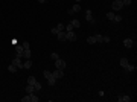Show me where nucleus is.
Here are the masks:
<instances>
[{"label":"nucleus","instance_id":"27","mask_svg":"<svg viewBox=\"0 0 137 102\" xmlns=\"http://www.w3.org/2000/svg\"><path fill=\"white\" fill-rule=\"evenodd\" d=\"M94 38H96V43H102L104 35H94Z\"/></svg>","mask_w":137,"mask_h":102},{"label":"nucleus","instance_id":"7","mask_svg":"<svg viewBox=\"0 0 137 102\" xmlns=\"http://www.w3.org/2000/svg\"><path fill=\"white\" fill-rule=\"evenodd\" d=\"M79 11H81V5H79V3H75L73 8H70V9H69V14H76V12H79Z\"/></svg>","mask_w":137,"mask_h":102},{"label":"nucleus","instance_id":"25","mask_svg":"<svg viewBox=\"0 0 137 102\" xmlns=\"http://www.w3.org/2000/svg\"><path fill=\"white\" fill-rule=\"evenodd\" d=\"M8 70H9V72H12V73H15V72H17V67H15L14 64H11V66L8 67Z\"/></svg>","mask_w":137,"mask_h":102},{"label":"nucleus","instance_id":"9","mask_svg":"<svg viewBox=\"0 0 137 102\" xmlns=\"http://www.w3.org/2000/svg\"><path fill=\"white\" fill-rule=\"evenodd\" d=\"M123 46H125L126 49H131L132 46H134V41H132V38H126V40H123Z\"/></svg>","mask_w":137,"mask_h":102},{"label":"nucleus","instance_id":"12","mask_svg":"<svg viewBox=\"0 0 137 102\" xmlns=\"http://www.w3.org/2000/svg\"><path fill=\"white\" fill-rule=\"evenodd\" d=\"M117 101H119V102H130V101H131V97L128 96V95H123V96H119V97H117Z\"/></svg>","mask_w":137,"mask_h":102},{"label":"nucleus","instance_id":"15","mask_svg":"<svg viewBox=\"0 0 137 102\" xmlns=\"http://www.w3.org/2000/svg\"><path fill=\"white\" fill-rule=\"evenodd\" d=\"M55 27L58 29V32H64L66 31V24H63V23H58Z\"/></svg>","mask_w":137,"mask_h":102},{"label":"nucleus","instance_id":"6","mask_svg":"<svg viewBox=\"0 0 137 102\" xmlns=\"http://www.w3.org/2000/svg\"><path fill=\"white\" fill-rule=\"evenodd\" d=\"M76 34H75L73 31H70V32H66V40H69V41H76Z\"/></svg>","mask_w":137,"mask_h":102},{"label":"nucleus","instance_id":"36","mask_svg":"<svg viewBox=\"0 0 137 102\" xmlns=\"http://www.w3.org/2000/svg\"><path fill=\"white\" fill-rule=\"evenodd\" d=\"M75 2H76V3H79V2H81V0H75Z\"/></svg>","mask_w":137,"mask_h":102},{"label":"nucleus","instance_id":"21","mask_svg":"<svg viewBox=\"0 0 137 102\" xmlns=\"http://www.w3.org/2000/svg\"><path fill=\"white\" fill-rule=\"evenodd\" d=\"M70 23H72V26H73V27H79V26H81L79 20H72V21H70Z\"/></svg>","mask_w":137,"mask_h":102},{"label":"nucleus","instance_id":"2","mask_svg":"<svg viewBox=\"0 0 137 102\" xmlns=\"http://www.w3.org/2000/svg\"><path fill=\"white\" fill-rule=\"evenodd\" d=\"M122 8H123L122 0H114V2L111 3V9L113 11H122Z\"/></svg>","mask_w":137,"mask_h":102},{"label":"nucleus","instance_id":"16","mask_svg":"<svg viewBox=\"0 0 137 102\" xmlns=\"http://www.w3.org/2000/svg\"><path fill=\"white\" fill-rule=\"evenodd\" d=\"M27 84L35 85L37 84V78H35V76H29V78H27Z\"/></svg>","mask_w":137,"mask_h":102},{"label":"nucleus","instance_id":"22","mask_svg":"<svg viewBox=\"0 0 137 102\" xmlns=\"http://www.w3.org/2000/svg\"><path fill=\"white\" fill-rule=\"evenodd\" d=\"M96 43V38H94V37H88V38H87V44H94Z\"/></svg>","mask_w":137,"mask_h":102},{"label":"nucleus","instance_id":"32","mask_svg":"<svg viewBox=\"0 0 137 102\" xmlns=\"http://www.w3.org/2000/svg\"><path fill=\"white\" fill-rule=\"evenodd\" d=\"M22 46H23V49H29V43H27V41H23Z\"/></svg>","mask_w":137,"mask_h":102},{"label":"nucleus","instance_id":"4","mask_svg":"<svg viewBox=\"0 0 137 102\" xmlns=\"http://www.w3.org/2000/svg\"><path fill=\"white\" fill-rule=\"evenodd\" d=\"M12 64H14L17 69H24L23 67V61H22V56H15L14 59H12Z\"/></svg>","mask_w":137,"mask_h":102},{"label":"nucleus","instance_id":"23","mask_svg":"<svg viewBox=\"0 0 137 102\" xmlns=\"http://www.w3.org/2000/svg\"><path fill=\"white\" fill-rule=\"evenodd\" d=\"M75 29V27L72 26V23H69V24H66V31L64 32H70V31H73Z\"/></svg>","mask_w":137,"mask_h":102},{"label":"nucleus","instance_id":"34","mask_svg":"<svg viewBox=\"0 0 137 102\" xmlns=\"http://www.w3.org/2000/svg\"><path fill=\"white\" fill-rule=\"evenodd\" d=\"M102 43H110V37H104V40H102Z\"/></svg>","mask_w":137,"mask_h":102},{"label":"nucleus","instance_id":"5","mask_svg":"<svg viewBox=\"0 0 137 102\" xmlns=\"http://www.w3.org/2000/svg\"><path fill=\"white\" fill-rule=\"evenodd\" d=\"M85 20H87V21H90L91 24H96V20L93 18V14H91V11H90V9H87V11H85Z\"/></svg>","mask_w":137,"mask_h":102},{"label":"nucleus","instance_id":"17","mask_svg":"<svg viewBox=\"0 0 137 102\" xmlns=\"http://www.w3.org/2000/svg\"><path fill=\"white\" fill-rule=\"evenodd\" d=\"M23 67H24V69H31V67H32V61H31V59H26V61L23 63Z\"/></svg>","mask_w":137,"mask_h":102},{"label":"nucleus","instance_id":"35","mask_svg":"<svg viewBox=\"0 0 137 102\" xmlns=\"http://www.w3.org/2000/svg\"><path fill=\"white\" fill-rule=\"evenodd\" d=\"M44 2H46V0H38V3H41V5H43Z\"/></svg>","mask_w":137,"mask_h":102},{"label":"nucleus","instance_id":"18","mask_svg":"<svg viewBox=\"0 0 137 102\" xmlns=\"http://www.w3.org/2000/svg\"><path fill=\"white\" fill-rule=\"evenodd\" d=\"M134 70H136V67H134V66H131V64H128V66L125 67V72H128V73H132Z\"/></svg>","mask_w":137,"mask_h":102},{"label":"nucleus","instance_id":"13","mask_svg":"<svg viewBox=\"0 0 137 102\" xmlns=\"http://www.w3.org/2000/svg\"><path fill=\"white\" fill-rule=\"evenodd\" d=\"M56 38L60 40V41H66V32H58V34H56Z\"/></svg>","mask_w":137,"mask_h":102},{"label":"nucleus","instance_id":"24","mask_svg":"<svg viewBox=\"0 0 137 102\" xmlns=\"http://www.w3.org/2000/svg\"><path fill=\"white\" fill-rule=\"evenodd\" d=\"M43 76H44L46 79H47V78H50V76H52V72H49V70H44V72H43Z\"/></svg>","mask_w":137,"mask_h":102},{"label":"nucleus","instance_id":"31","mask_svg":"<svg viewBox=\"0 0 137 102\" xmlns=\"http://www.w3.org/2000/svg\"><path fill=\"white\" fill-rule=\"evenodd\" d=\"M34 87H35V90H37V91H38V90H41V84L38 82V81H37V84L34 85Z\"/></svg>","mask_w":137,"mask_h":102},{"label":"nucleus","instance_id":"8","mask_svg":"<svg viewBox=\"0 0 137 102\" xmlns=\"http://www.w3.org/2000/svg\"><path fill=\"white\" fill-rule=\"evenodd\" d=\"M52 75H53V78H56V79H61L64 76V70H60V69H56L55 72H52Z\"/></svg>","mask_w":137,"mask_h":102},{"label":"nucleus","instance_id":"19","mask_svg":"<svg viewBox=\"0 0 137 102\" xmlns=\"http://www.w3.org/2000/svg\"><path fill=\"white\" fill-rule=\"evenodd\" d=\"M47 82H49V85H55L56 84V78H53V75H52L50 78H47Z\"/></svg>","mask_w":137,"mask_h":102},{"label":"nucleus","instance_id":"30","mask_svg":"<svg viewBox=\"0 0 137 102\" xmlns=\"http://www.w3.org/2000/svg\"><path fill=\"white\" fill-rule=\"evenodd\" d=\"M113 21H117V23H120V21H122V17H120L119 14H116V17H114V20H113Z\"/></svg>","mask_w":137,"mask_h":102},{"label":"nucleus","instance_id":"3","mask_svg":"<svg viewBox=\"0 0 137 102\" xmlns=\"http://www.w3.org/2000/svg\"><path fill=\"white\" fill-rule=\"evenodd\" d=\"M66 66H67V64H66V61H64V59H61V58L55 59V67H56V69H60V70H64Z\"/></svg>","mask_w":137,"mask_h":102},{"label":"nucleus","instance_id":"28","mask_svg":"<svg viewBox=\"0 0 137 102\" xmlns=\"http://www.w3.org/2000/svg\"><path fill=\"white\" fill-rule=\"evenodd\" d=\"M58 58H60L58 54H55V52H52V54H50V59H52V61H55V59H58Z\"/></svg>","mask_w":137,"mask_h":102},{"label":"nucleus","instance_id":"14","mask_svg":"<svg viewBox=\"0 0 137 102\" xmlns=\"http://www.w3.org/2000/svg\"><path fill=\"white\" fill-rule=\"evenodd\" d=\"M24 90H26V93H34L35 91V87H34V85H31V84H27Z\"/></svg>","mask_w":137,"mask_h":102},{"label":"nucleus","instance_id":"33","mask_svg":"<svg viewBox=\"0 0 137 102\" xmlns=\"http://www.w3.org/2000/svg\"><path fill=\"white\" fill-rule=\"evenodd\" d=\"M50 34L56 35V34H58V29H56V27H52V29H50Z\"/></svg>","mask_w":137,"mask_h":102},{"label":"nucleus","instance_id":"10","mask_svg":"<svg viewBox=\"0 0 137 102\" xmlns=\"http://www.w3.org/2000/svg\"><path fill=\"white\" fill-rule=\"evenodd\" d=\"M23 50L24 49H23L22 44H17V46H15V54H17V56H22L23 58Z\"/></svg>","mask_w":137,"mask_h":102},{"label":"nucleus","instance_id":"1","mask_svg":"<svg viewBox=\"0 0 137 102\" xmlns=\"http://www.w3.org/2000/svg\"><path fill=\"white\" fill-rule=\"evenodd\" d=\"M40 97H37L35 93H27L24 97H22V102H38Z\"/></svg>","mask_w":137,"mask_h":102},{"label":"nucleus","instance_id":"29","mask_svg":"<svg viewBox=\"0 0 137 102\" xmlns=\"http://www.w3.org/2000/svg\"><path fill=\"white\" fill-rule=\"evenodd\" d=\"M122 3H123V6H130L132 3V0H122Z\"/></svg>","mask_w":137,"mask_h":102},{"label":"nucleus","instance_id":"26","mask_svg":"<svg viewBox=\"0 0 137 102\" xmlns=\"http://www.w3.org/2000/svg\"><path fill=\"white\" fill-rule=\"evenodd\" d=\"M114 17H116L114 12H108V14H107V18H108V20H114Z\"/></svg>","mask_w":137,"mask_h":102},{"label":"nucleus","instance_id":"20","mask_svg":"<svg viewBox=\"0 0 137 102\" xmlns=\"http://www.w3.org/2000/svg\"><path fill=\"white\" fill-rule=\"evenodd\" d=\"M128 64H130V63H128V59H126V58H122V59H120V66H122L123 69H125Z\"/></svg>","mask_w":137,"mask_h":102},{"label":"nucleus","instance_id":"11","mask_svg":"<svg viewBox=\"0 0 137 102\" xmlns=\"http://www.w3.org/2000/svg\"><path fill=\"white\" fill-rule=\"evenodd\" d=\"M31 56H32L31 49H24V50H23V58L24 59H31Z\"/></svg>","mask_w":137,"mask_h":102}]
</instances>
